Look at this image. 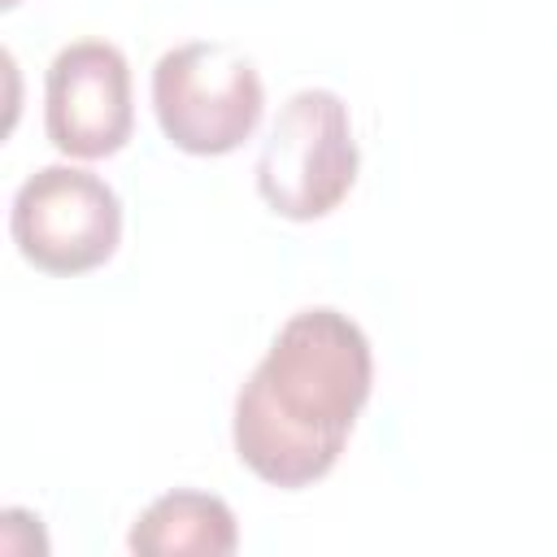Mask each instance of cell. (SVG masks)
Returning a JSON list of instances; mask_svg holds the SVG:
<instances>
[{"label":"cell","instance_id":"1","mask_svg":"<svg viewBox=\"0 0 557 557\" xmlns=\"http://www.w3.org/2000/svg\"><path fill=\"white\" fill-rule=\"evenodd\" d=\"M370 383V339L348 313L326 305L292 313L235 396L239 461L274 487L318 483L339 461Z\"/></svg>","mask_w":557,"mask_h":557},{"label":"cell","instance_id":"2","mask_svg":"<svg viewBox=\"0 0 557 557\" xmlns=\"http://www.w3.org/2000/svg\"><path fill=\"white\" fill-rule=\"evenodd\" d=\"M152 109L165 139L191 157L235 152L261 122L265 87L235 44H178L152 70Z\"/></svg>","mask_w":557,"mask_h":557},{"label":"cell","instance_id":"3","mask_svg":"<svg viewBox=\"0 0 557 557\" xmlns=\"http://www.w3.org/2000/svg\"><path fill=\"white\" fill-rule=\"evenodd\" d=\"M357 165L348 104L326 87H305L287 96L261 144L257 191L278 218L313 222L352 191Z\"/></svg>","mask_w":557,"mask_h":557},{"label":"cell","instance_id":"4","mask_svg":"<svg viewBox=\"0 0 557 557\" xmlns=\"http://www.w3.org/2000/svg\"><path fill=\"white\" fill-rule=\"evenodd\" d=\"M9 231L35 270L83 274L113 257L122 239V200L91 170L44 165L17 187Z\"/></svg>","mask_w":557,"mask_h":557},{"label":"cell","instance_id":"5","mask_svg":"<svg viewBox=\"0 0 557 557\" xmlns=\"http://www.w3.org/2000/svg\"><path fill=\"white\" fill-rule=\"evenodd\" d=\"M44 126L65 157H113L135 126L126 57L104 39L65 44L48 65Z\"/></svg>","mask_w":557,"mask_h":557},{"label":"cell","instance_id":"6","mask_svg":"<svg viewBox=\"0 0 557 557\" xmlns=\"http://www.w3.org/2000/svg\"><path fill=\"white\" fill-rule=\"evenodd\" d=\"M126 544L139 557H231L239 527L222 496L165 492L139 513Z\"/></svg>","mask_w":557,"mask_h":557}]
</instances>
